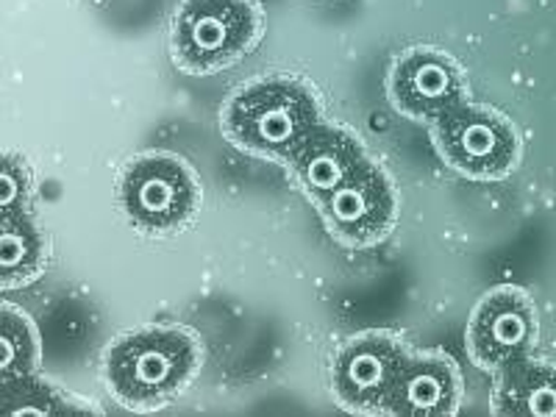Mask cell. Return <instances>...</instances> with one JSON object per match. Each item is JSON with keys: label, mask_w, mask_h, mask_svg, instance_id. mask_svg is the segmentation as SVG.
Segmentation results:
<instances>
[{"label": "cell", "mask_w": 556, "mask_h": 417, "mask_svg": "<svg viewBox=\"0 0 556 417\" xmlns=\"http://www.w3.org/2000/svg\"><path fill=\"white\" fill-rule=\"evenodd\" d=\"M42 365V340L31 317L0 301V384L37 376Z\"/></svg>", "instance_id": "obj_14"}, {"label": "cell", "mask_w": 556, "mask_h": 417, "mask_svg": "<svg viewBox=\"0 0 556 417\" xmlns=\"http://www.w3.org/2000/svg\"><path fill=\"white\" fill-rule=\"evenodd\" d=\"M387 98L409 121L431 123L470 101V84L451 53L420 45L395 56L387 76Z\"/></svg>", "instance_id": "obj_8"}, {"label": "cell", "mask_w": 556, "mask_h": 417, "mask_svg": "<svg viewBox=\"0 0 556 417\" xmlns=\"http://www.w3.org/2000/svg\"><path fill=\"white\" fill-rule=\"evenodd\" d=\"M51 262V242L34 212L0 220V290L34 285Z\"/></svg>", "instance_id": "obj_13"}, {"label": "cell", "mask_w": 556, "mask_h": 417, "mask_svg": "<svg viewBox=\"0 0 556 417\" xmlns=\"http://www.w3.org/2000/svg\"><path fill=\"white\" fill-rule=\"evenodd\" d=\"M315 206L334 242L356 251L384 242L399 223L395 184L370 159Z\"/></svg>", "instance_id": "obj_6"}, {"label": "cell", "mask_w": 556, "mask_h": 417, "mask_svg": "<svg viewBox=\"0 0 556 417\" xmlns=\"http://www.w3.org/2000/svg\"><path fill=\"white\" fill-rule=\"evenodd\" d=\"M429 126L437 156L470 181H501L513 176L523 159L518 126L486 103L465 101Z\"/></svg>", "instance_id": "obj_5"}, {"label": "cell", "mask_w": 556, "mask_h": 417, "mask_svg": "<svg viewBox=\"0 0 556 417\" xmlns=\"http://www.w3.org/2000/svg\"><path fill=\"white\" fill-rule=\"evenodd\" d=\"M406 345L390 331H365L337 348L329 384L337 404L354 415H381Z\"/></svg>", "instance_id": "obj_9"}, {"label": "cell", "mask_w": 556, "mask_h": 417, "mask_svg": "<svg viewBox=\"0 0 556 417\" xmlns=\"http://www.w3.org/2000/svg\"><path fill=\"white\" fill-rule=\"evenodd\" d=\"M34 176L31 167L14 153H0V220L31 212Z\"/></svg>", "instance_id": "obj_16"}, {"label": "cell", "mask_w": 556, "mask_h": 417, "mask_svg": "<svg viewBox=\"0 0 556 417\" xmlns=\"http://www.w3.org/2000/svg\"><path fill=\"white\" fill-rule=\"evenodd\" d=\"M262 34L260 0H181L170 26V56L190 76H212L242 62Z\"/></svg>", "instance_id": "obj_3"}, {"label": "cell", "mask_w": 556, "mask_h": 417, "mask_svg": "<svg viewBox=\"0 0 556 417\" xmlns=\"http://www.w3.org/2000/svg\"><path fill=\"white\" fill-rule=\"evenodd\" d=\"M459 365L443 351H409L399 365L381 415H454L462 406Z\"/></svg>", "instance_id": "obj_10"}, {"label": "cell", "mask_w": 556, "mask_h": 417, "mask_svg": "<svg viewBox=\"0 0 556 417\" xmlns=\"http://www.w3.org/2000/svg\"><path fill=\"white\" fill-rule=\"evenodd\" d=\"M78 404L64 399V392L37 376L0 384V415H70Z\"/></svg>", "instance_id": "obj_15"}, {"label": "cell", "mask_w": 556, "mask_h": 417, "mask_svg": "<svg viewBox=\"0 0 556 417\" xmlns=\"http://www.w3.org/2000/svg\"><path fill=\"white\" fill-rule=\"evenodd\" d=\"M490 406L495 415L556 417V362L529 354L501 367Z\"/></svg>", "instance_id": "obj_12"}, {"label": "cell", "mask_w": 556, "mask_h": 417, "mask_svg": "<svg viewBox=\"0 0 556 417\" xmlns=\"http://www.w3.org/2000/svg\"><path fill=\"white\" fill-rule=\"evenodd\" d=\"M201 367V342L181 326H139L121 334L103 356L112 399L134 412L173 404Z\"/></svg>", "instance_id": "obj_1"}, {"label": "cell", "mask_w": 556, "mask_h": 417, "mask_svg": "<svg viewBox=\"0 0 556 417\" xmlns=\"http://www.w3.org/2000/svg\"><path fill=\"white\" fill-rule=\"evenodd\" d=\"M317 123H323L320 101L312 84L298 76L253 78L228 96L220 112L231 146L273 162H287Z\"/></svg>", "instance_id": "obj_2"}, {"label": "cell", "mask_w": 556, "mask_h": 417, "mask_svg": "<svg viewBox=\"0 0 556 417\" xmlns=\"http://www.w3.org/2000/svg\"><path fill=\"white\" fill-rule=\"evenodd\" d=\"M117 206L139 235L173 237L198 217L201 184L176 153H139L117 178Z\"/></svg>", "instance_id": "obj_4"}, {"label": "cell", "mask_w": 556, "mask_h": 417, "mask_svg": "<svg viewBox=\"0 0 556 417\" xmlns=\"http://www.w3.org/2000/svg\"><path fill=\"white\" fill-rule=\"evenodd\" d=\"M540 340L538 306L523 287L501 285L479 298L468 320L465 348L479 370L495 376L509 362L534 354Z\"/></svg>", "instance_id": "obj_7"}, {"label": "cell", "mask_w": 556, "mask_h": 417, "mask_svg": "<svg viewBox=\"0 0 556 417\" xmlns=\"http://www.w3.org/2000/svg\"><path fill=\"white\" fill-rule=\"evenodd\" d=\"M365 159V148L348 128L334 126V123H317L306 134L304 142L290 153L285 165L290 167V176L298 190L304 192L312 203H320Z\"/></svg>", "instance_id": "obj_11"}]
</instances>
